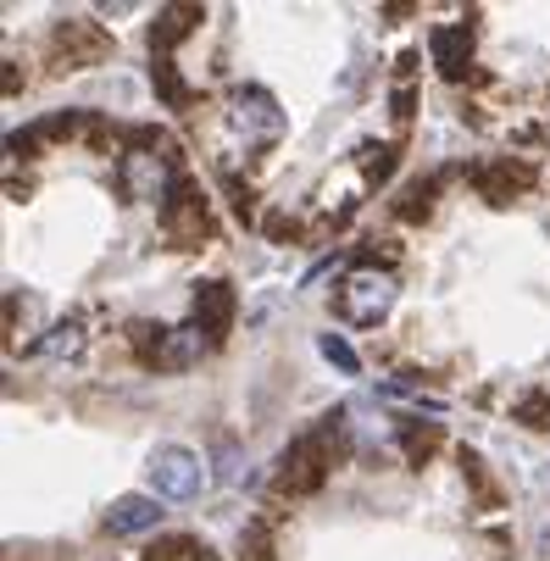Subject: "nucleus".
Segmentation results:
<instances>
[{"label": "nucleus", "mask_w": 550, "mask_h": 561, "mask_svg": "<svg viewBox=\"0 0 550 561\" xmlns=\"http://www.w3.org/2000/svg\"><path fill=\"white\" fill-rule=\"evenodd\" d=\"M396 295H401V284L389 278V273L351 267L345 284H340V317H345V323H356V329H378L383 317H389V306H396Z\"/></svg>", "instance_id": "obj_1"}, {"label": "nucleus", "mask_w": 550, "mask_h": 561, "mask_svg": "<svg viewBox=\"0 0 550 561\" xmlns=\"http://www.w3.org/2000/svg\"><path fill=\"white\" fill-rule=\"evenodd\" d=\"M150 484L162 501H195L206 484V461L190 445H156L150 456Z\"/></svg>", "instance_id": "obj_2"}, {"label": "nucleus", "mask_w": 550, "mask_h": 561, "mask_svg": "<svg viewBox=\"0 0 550 561\" xmlns=\"http://www.w3.org/2000/svg\"><path fill=\"white\" fill-rule=\"evenodd\" d=\"M228 123H233V134H245L251 145H267V139L284 134V106L262 84H240L228 95Z\"/></svg>", "instance_id": "obj_3"}, {"label": "nucleus", "mask_w": 550, "mask_h": 561, "mask_svg": "<svg viewBox=\"0 0 550 561\" xmlns=\"http://www.w3.org/2000/svg\"><path fill=\"white\" fill-rule=\"evenodd\" d=\"M329 461H334V450H329V428H318V434H300L289 450H284V467H278V484L289 490V495H306V490H318L323 478H329Z\"/></svg>", "instance_id": "obj_4"}, {"label": "nucleus", "mask_w": 550, "mask_h": 561, "mask_svg": "<svg viewBox=\"0 0 550 561\" xmlns=\"http://www.w3.org/2000/svg\"><path fill=\"white\" fill-rule=\"evenodd\" d=\"M117 179H123V195H128V201H162V206H168V195L179 190L162 150H123Z\"/></svg>", "instance_id": "obj_5"}, {"label": "nucleus", "mask_w": 550, "mask_h": 561, "mask_svg": "<svg viewBox=\"0 0 550 561\" xmlns=\"http://www.w3.org/2000/svg\"><path fill=\"white\" fill-rule=\"evenodd\" d=\"M56 50H61V67H95L112 56V39L101 23H84V18H72L56 28Z\"/></svg>", "instance_id": "obj_6"}, {"label": "nucleus", "mask_w": 550, "mask_h": 561, "mask_svg": "<svg viewBox=\"0 0 550 561\" xmlns=\"http://www.w3.org/2000/svg\"><path fill=\"white\" fill-rule=\"evenodd\" d=\"M206 351H211V334H206L200 323H179V329H168L162 340H156V367L184 373V367H195Z\"/></svg>", "instance_id": "obj_7"}, {"label": "nucleus", "mask_w": 550, "mask_h": 561, "mask_svg": "<svg viewBox=\"0 0 550 561\" xmlns=\"http://www.w3.org/2000/svg\"><path fill=\"white\" fill-rule=\"evenodd\" d=\"M195 323H200L211 340H222V334L233 329V289H228L222 278H206V284L195 289Z\"/></svg>", "instance_id": "obj_8"}, {"label": "nucleus", "mask_w": 550, "mask_h": 561, "mask_svg": "<svg viewBox=\"0 0 550 561\" xmlns=\"http://www.w3.org/2000/svg\"><path fill=\"white\" fill-rule=\"evenodd\" d=\"M428 50H434V61H439L445 78H461L467 72V56H473V34H467V23H439L428 34Z\"/></svg>", "instance_id": "obj_9"}, {"label": "nucleus", "mask_w": 550, "mask_h": 561, "mask_svg": "<svg viewBox=\"0 0 550 561\" xmlns=\"http://www.w3.org/2000/svg\"><path fill=\"white\" fill-rule=\"evenodd\" d=\"M156 523H162V506H156L150 495H123L112 512H106V534L128 539V534H150Z\"/></svg>", "instance_id": "obj_10"}, {"label": "nucleus", "mask_w": 550, "mask_h": 561, "mask_svg": "<svg viewBox=\"0 0 550 561\" xmlns=\"http://www.w3.org/2000/svg\"><path fill=\"white\" fill-rule=\"evenodd\" d=\"M162 211H168V228H173V233H190V239H200V233L211 228V217H206V201H200L190 184H179V190L168 195V206H162Z\"/></svg>", "instance_id": "obj_11"}, {"label": "nucleus", "mask_w": 550, "mask_h": 561, "mask_svg": "<svg viewBox=\"0 0 550 561\" xmlns=\"http://www.w3.org/2000/svg\"><path fill=\"white\" fill-rule=\"evenodd\" d=\"M84 351V323L78 317H67V323H50V334L34 345V356H50V362H67V356H78Z\"/></svg>", "instance_id": "obj_12"}, {"label": "nucleus", "mask_w": 550, "mask_h": 561, "mask_svg": "<svg viewBox=\"0 0 550 561\" xmlns=\"http://www.w3.org/2000/svg\"><path fill=\"white\" fill-rule=\"evenodd\" d=\"M195 23H200V7H168L162 23H156V34H150V50H156V56H168V45L184 39Z\"/></svg>", "instance_id": "obj_13"}, {"label": "nucleus", "mask_w": 550, "mask_h": 561, "mask_svg": "<svg viewBox=\"0 0 550 561\" xmlns=\"http://www.w3.org/2000/svg\"><path fill=\"white\" fill-rule=\"evenodd\" d=\"M217 484H245L251 478V461H245V450L233 445V439H217Z\"/></svg>", "instance_id": "obj_14"}, {"label": "nucleus", "mask_w": 550, "mask_h": 561, "mask_svg": "<svg viewBox=\"0 0 550 561\" xmlns=\"http://www.w3.org/2000/svg\"><path fill=\"white\" fill-rule=\"evenodd\" d=\"M318 351H323V356H329L345 378H356V373H362V356H356V345H351L345 334H323V340H318Z\"/></svg>", "instance_id": "obj_15"}, {"label": "nucleus", "mask_w": 550, "mask_h": 561, "mask_svg": "<svg viewBox=\"0 0 550 561\" xmlns=\"http://www.w3.org/2000/svg\"><path fill=\"white\" fill-rule=\"evenodd\" d=\"M479 184L490 190V201H506V190H512V184H528V173H523V168H512V162H501V168H484V173H479Z\"/></svg>", "instance_id": "obj_16"}, {"label": "nucleus", "mask_w": 550, "mask_h": 561, "mask_svg": "<svg viewBox=\"0 0 550 561\" xmlns=\"http://www.w3.org/2000/svg\"><path fill=\"white\" fill-rule=\"evenodd\" d=\"M156 84H162L168 106H190V90H184V78H179V67L168 56H156Z\"/></svg>", "instance_id": "obj_17"}, {"label": "nucleus", "mask_w": 550, "mask_h": 561, "mask_svg": "<svg viewBox=\"0 0 550 561\" xmlns=\"http://www.w3.org/2000/svg\"><path fill=\"white\" fill-rule=\"evenodd\" d=\"M190 556V539H162V545H156L145 561H184Z\"/></svg>", "instance_id": "obj_18"}, {"label": "nucleus", "mask_w": 550, "mask_h": 561, "mask_svg": "<svg viewBox=\"0 0 550 561\" xmlns=\"http://www.w3.org/2000/svg\"><path fill=\"white\" fill-rule=\"evenodd\" d=\"M240 550H245V561H273V556H267V534H262V528H245V545H240Z\"/></svg>", "instance_id": "obj_19"}]
</instances>
